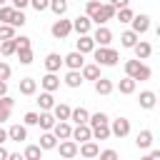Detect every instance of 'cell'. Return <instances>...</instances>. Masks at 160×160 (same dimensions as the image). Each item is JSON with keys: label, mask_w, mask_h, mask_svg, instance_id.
Wrapping results in <instances>:
<instances>
[{"label": "cell", "mask_w": 160, "mask_h": 160, "mask_svg": "<svg viewBox=\"0 0 160 160\" xmlns=\"http://www.w3.org/2000/svg\"><path fill=\"white\" fill-rule=\"evenodd\" d=\"M92 58H95V65L98 68H112V65H118L120 52L115 48H95L92 50Z\"/></svg>", "instance_id": "cell-1"}, {"label": "cell", "mask_w": 160, "mask_h": 160, "mask_svg": "<svg viewBox=\"0 0 160 160\" xmlns=\"http://www.w3.org/2000/svg\"><path fill=\"white\" fill-rule=\"evenodd\" d=\"M150 75H152V70L145 62H140V60H125V78H132L138 82V80H150Z\"/></svg>", "instance_id": "cell-2"}, {"label": "cell", "mask_w": 160, "mask_h": 160, "mask_svg": "<svg viewBox=\"0 0 160 160\" xmlns=\"http://www.w3.org/2000/svg\"><path fill=\"white\" fill-rule=\"evenodd\" d=\"M50 32H52V38L55 40H65L70 32H72V20H65V18H58L55 22H52V28H50Z\"/></svg>", "instance_id": "cell-3"}, {"label": "cell", "mask_w": 160, "mask_h": 160, "mask_svg": "<svg viewBox=\"0 0 160 160\" xmlns=\"http://www.w3.org/2000/svg\"><path fill=\"white\" fill-rule=\"evenodd\" d=\"M90 38H92L95 48H110V42H112V32H110V28H105V25H98Z\"/></svg>", "instance_id": "cell-4"}, {"label": "cell", "mask_w": 160, "mask_h": 160, "mask_svg": "<svg viewBox=\"0 0 160 160\" xmlns=\"http://www.w3.org/2000/svg\"><path fill=\"white\" fill-rule=\"evenodd\" d=\"M108 20H115V8H112L110 2H102L100 10L90 18V22H95V25H105Z\"/></svg>", "instance_id": "cell-5"}, {"label": "cell", "mask_w": 160, "mask_h": 160, "mask_svg": "<svg viewBox=\"0 0 160 160\" xmlns=\"http://www.w3.org/2000/svg\"><path fill=\"white\" fill-rule=\"evenodd\" d=\"M108 125H110V135H115V138H128L130 135V120L128 118H115Z\"/></svg>", "instance_id": "cell-6"}, {"label": "cell", "mask_w": 160, "mask_h": 160, "mask_svg": "<svg viewBox=\"0 0 160 160\" xmlns=\"http://www.w3.org/2000/svg\"><path fill=\"white\" fill-rule=\"evenodd\" d=\"M130 25H132L130 30H132V32H135V35L140 38L142 32H148V30H150V18H148L145 12H140V15H132V20H130Z\"/></svg>", "instance_id": "cell-7"}, {"label": "cell", "mask_w": 160, "mask_h": 160, "mask_svg": "<svg viewBox=\"0 0 160 160\" xmlns=\"http://www.w3.org/2000/svg\"><path fill=\"white\" fill-rule=\"evenodd\" d=\"M55 150L60 152V158H62V160H72V158L78 155V142H72V140H60Z\"/></svg>", "instance_id": "cell-8"}, {"label": "cell", "mask_w": 160, "mask_h": 160, "mask_svg": "<svg viewBox=\"0 0 160 160\" xmlns=\"http://www.w3.org/2000/svg\"><path fill=\"white\" fill-rule=\"evenodd\" d=\"M70 140H72V142H88V140H92L90 125H75L72 132H70Z\"/></svg>", "instance_id": "cell-9"}, {"label": "cell", "mask_w": 160, "mask_h": 160, "mask_svg": "<svg viewBox=\"0 0 160 160\" xmlns=\"http://www.w3.org/2000/svg\"><path fill=\"white\" fill-rule=\"evenodd\" d=\"M78 152H80L85 160H95L98 152H100V145H98L95 140H88V142H80V145H78Z\"/></svg>", "instance_id": "cell-10"}, {"label": "cell", "mask_w": 160, "mask_h": 160, "mask_svg": "<svg viewBox=\"0 0 160 160\" xmlns=\"http://www.w3.org/2000/svg\"><path fill=\"white\" fill-rule=\"evenodd\" d=\"M62 65H68V70H82V65H85V55H80V52H68L65 58H62Z\"/></svg>", "instance_id": "cell-11"}, {"label": "cell", "mask_w": 160, "mask_h": 160, "mask_svg": "<svg viewBox=\"0 0 160 160\" xmlns=\"http://www.w3.org/2000/svg\"><path fill=\"white\" fill-rule=\"evenodd\" d=\"M70 110H72V108H70L68 102H55L50 112H52V118H55L58 122H70Z\"/></svg>", "instance_id": "cell-12"}, {"label": "cell", "mask_w": 160, "mask_h": 160, "mask_svg": "<svg viewBox=\"0 0 160 160\" xmlns=\"http://www.w3.org/2000/svg\"><path fill=\"white\" fill-rule=\"evenodd\" d=\"M72 30H75L78 35H90V30H92L90 18H88V15H78V18L72 20Z\"/></svg>", "instance_id": "cell-13"}, {"label": "cell", "mask_w": 160, "mask_h": 160, "mask_svg": "<svg viewBox=\"0 0 160 160\" xmlns=\"http://www.w3.org/2000/svg\"><path fill=\"white\" fill-rule=\"evenodd\" d=\"M8 140H15V142L28 140V128H25V125H20V122L10 125V128H8Z\"/></svg>", "instance_id": "cell-14"}, {"label": "cell", "mask_w": 160, "mask_h": 160, "mask_svg": "<svg viewBox=\"0 0 160 160\" xmlns=\"http://www.w3.org/2000/svg\"><path fill=\"white\" fill-rule=\"evenodd\" d=\"M40 85H42V90H45V92H55V90L60 88V78H58L55 72H48V75H42V78H40Z\"/></svg>", "instance_id": "cell-15"}, {"label": "cell", "mask_w": 160, "mask_h": 160, "mask_svg": "<svg viewBox=\"0 0 160 160\" xmlns=\"http://www.w3.org/2000/svg\"><path fill=\"white\" fill-rule=\"evenodd\" d=\"M95 50V42H92V38L90 35H80L78 38V45H75V52H80V55H88V52H92Z\"/></svg>", "instance_id": "cell-16"}, {"label": "cell", "mask_w": 160, "mask_h": 160, "mask_svg": "<svg viewBox=\"0 0 160 160\" xmlns=\"http://www.w3.org/2000/svg\"><path fill=\"white\" fill-rule=\"evenodd\" d=\"M18 88H20V95H35L38 92V80L35 78H22L20 82H18Z\"/></svg>", "instance_id": "cell-17"}, {"label": "cell", "mask_w": 160, "mask_h": 160, "mask_svg": "<svg viewBox=\"0 0 160 160\" xmlns=\"http://www.w3.org/2000/svg\"><path fill=\"white\" fill-rule=\"evenodd\" d=\"M132 50H135V60H148V58L152 55V45L145 42V40H138V45H135Z\"/></svg>", "instance_id": "cell-18"}, {"label": "cell", "mask_w": 160, "mask_h": 160, "mask_svg": "<svg viewBox=\"0 0 160 160\" xmlns=\"http://www.w3.org/2000/svg\"><path fill=\"white\" fill-rule=\"evenodd\" d=\"M58 140H70V132H72V125L70 122H55V128L50 130Z\"/></svg>", "instance_id": "cell-19"}, {"label": "cell", "mask_w": 160, "mask_h": 160, "mask_svg": "<svg viewBox=\"0 0 160 160\" xmlns=\"http://www.w3.org/2000/svg\"><path fill=\"white\" fill-rule=\"evenodd\" d=\"M12 105H15V100H12L10 95H5V98H0V122H5V120H10V112H12Z\"/></svg>", "instance_id": "cell-20"}, {"label": "cell", "mask_w": 160, "mask_h": 160, "mask_svg": "<svg viewBox=\"0 0 160 160\" xmlns=\"http://www.w3.org/2000/svg\"><path fill=\"white\" fill-rule=\"evenodd\" d=\"M60 65H62V58H60L58 52H48V55H45V70H48V72H58Z\"/></svg>", "instance_id": "cell-21"}, {"label": "cell", "mask_w": 160, "mask_h": 160, "mask_svg": "<svg viewBox=\"0 0 160 160\" xmlns=\"http://www.w3.org/2000/svg\"><path fill=\"white\" fill-rule=\"evenodd\" d=\"M155 102H158V95H155L152 90H142V92H140V108H142V110H152Z\"/></svg>", "instance_id": "cell-22"}, {"label": "cell", "mask_w": 160, "mask_h": 160, "mask_svg": "<svg viewBox=\"0 0 160 160\" xmlns=\"http://www.w3.org/2000/svg\"><path fill=\"white\" fill-rule=\"evenodd\" d=\"M35 102L40 105V110H42V112H50V110H52V105H55V98H52V92H45V90H42V92L38 95V100H35Z\"/></svg>", "instance_id": "cell-23"}, {"label": "cell", "mask_w": 160, "mask_h": 160, "mask_svg": "<svg viewBox=\"0 0 160 160\" xmlns=\"http://www.w3.org/2000/svg\"><path fill=\"white\" fill-rule=\"evenodd\" d=\"M135 145H138L140 150L152 148V130H140V132H138V138H135Z\"/></svg>", "instance_id": "cell-24"}, {"label": "cell", "mask_w": 160, "mask_h": 160, "mask_svg": "<svg viewBox=\"0 0 160 160\" xmlns=\"http://www.w3.org/2000/svg\"><path fill=\"white\" fill-rule=\"evenodd\" d=\"M80 78H82V80H98V78H102V75H100V68H98L95 62H90V65H82Z\"/></svg>", "instance_id": "cell-25"}, {"label": "cell", "mask_w": 160, "mask_h": 160, "mask_svg": "<svg viewBox=\"0 0 160 160\" xmlns=\"http://www.w3.org/2000/svg\"><path fill=\"white\" fill-rule=\"evenodd\" d=\"M112 88H115V85H112L110 78H98V80H95V92H98V95H110Z\"/></svg>", "instance_id": "cell-26"}, {"label": "cell", "mask_w": 160, "mask_h": 160, "mask_svg": "<svg viewBox=\"0 0 160 160\" xmlns=\"http://www.w3.org/2000/svg\"><path fill=\"white\" fill-rule=\"evenodd\" d=\"M88 118H90V112H88L85 108H72V110H70V120H72L75 125H88Z\"/></svg>", "instance_id": "cell-27"}, {"label": "cell", "mask_w": 160, "mask_h": 160, "mask_svg": "<svg viewBox=\"0 0 160 160\" xmlns=\"http://www.w3.org/2000/svg\"><path fill=\"white\" fill-rule=\"evenodd\" d=\"M38 148H40V150H55V148H58V138H55L52 132H42Z\"/></svg>", "instance_id": "cell-28"}, {"label": "cell", "mask_w": 160, "mask_h": 160, "mask_svg": "<svg viewBox=\"0 0 160 160\" xmlns=\"http://www.w3.org/2000/svg\"><path fill=\"white\" fill-rule=\"evenodd\" d=\"M62 82H65L68 88H72V90H75V88H80V85H82L80 70H68V72H65V80H62Z\"/></svg>", "instance_id": "cell-29"}, {"label": "cell", "mask_w": 160, "mask_h": 160, "mask_svg": "<svg viewBox=\"0 0 160 160\" xmlns=\"http://www.w3.org/2000/svg\"><path fill=\"white\" fill-rule=\"evenodd\" d=\"M55 122H58V120L52 118V112H40V118H38V125H40L45 132H50V130L55 128Z\"/></svg>", "instance_id": "cell-30"}, {"label": "cell", "mask_w": 160, "mask_h": 160, "mask_svg": "<svg viewBox=\"0 0 160 160\" xmlns=\"http://www.w3.org/2000/svg\"><path fill=\"white\" fill-rule=\"evenodd\" d=\"M90 130H92V140H108V138H110V125H108V122L92 125Z\"/></svg>", "instance_id": "cell-31"}, {"label": "cell", "mask_w": 160, "mask_h": 160, "mask_svg": "<svg viewBox=\"0 0 160 160\" xmlns=\"http://www.w3.org/2000/svg\"><path fill=\"white\" fill-rule=\"evenodd\" d=\"M138 40H140V38H138L132 30H125V32L120 35V45H122V48H130V50L138 45Z\"/></svg>", "instance_id": "cell-32"}, {"label": "cell", "mask_w": 160, "mask_h": 160, "mask_svg": "<svg viewBox=\"0 0 160 160\" xmlns=\"http://www.w3.org/2000/svg\"><path fill=\"white\" fill-rule=\"evenodd\" d=\"M135 88H138V82H135L132 78H122V80L118 82V90H120L122 95H132V92H135Z\"/></svg>", "instance_id": "cell-33"}, {"label": "cell", "mask_w": 160, "mask_h": 160, "mask_svg": "<svg viewBox=\"0 0 160 160\" xmlns=\"http://www.w3.org/2000/svg\"><path fill=\"white\" fill-rule=\"evenodd\" d=\"M15 52H18L15 38H12V40H2V42H0V55H2V58H10V55H15Z\"/></svg>", "instance_id": "cell-34"}, {"label": "cell", "mask_w": 160, "mask_h": 160, "mask_svg": "<svg viewBox=\"0 0 160 160\" xmlns=\"http://www.w3.org/2000/svg\"><path fill=\"white\" fill-rule=\"evenodd\" d=\"M48 8H50L58 18H65V12H68V2H65V0H50Z\"/></svg>", "instance_id": "cell-35"}, {"label": "cell", "mask_w": 160, "mask_h": 160, "mask_svg": "<svg viewBox=\"0 0 160 160\" xmlns=\"http://www.w3.org/2000/svg\"><path fill=\"white\" fill-rule=\"evenodd\" d=\"M40 158H42V150L38 145H28L22 152V160H40Z\"/></svg>", "instance_id": "cell-36"}, {"label": "cell", "mask_w": 160, "mask_h": 160, "mask_svg": "<svg viewBox=\"0 0 160 160\" xmlns=\"http://www.w3.org/2000/svg\"><path fill=\"white\" fill-rule=\"evenodd\" d=\"M12 12H15V8H12V5H2V8H0V25H10Z\"/></svg>", "instance_id": "cell-37"}, {"label": "cell", "mask_w": 160, "mask_h": 160, "mask_svg": "<svg viewBox=\"0 0 160 160\" xmlns=\"http://www.w3.org/2000/svg\"><path fill=\"white\" fill-rule=\"evenodd\" d=\"M15 55H18V60H20V65H30V62H32V48H25V50H18Z\"/></svg>", "instance_id": "cell-38"}, {"label": "cell", "mask_w": 160, "mask_h": 160, "mask_svg": "<svg viewBox=\"0 0 160 160\" xmlns=\"http://www.w3.org/2000/svg\"><path fill=\"white\" fill-rule=\"evenodd\" d=\"M132 15H135V12H132L130 8H122V10H115V20H120V22H130V20H132Z\"/></svg>", "instance_id": "cell-39"}, {"label": "cell", "mask_w": 160, "mask_h": 160, "mask_svg": "<svg viewBox=\"0 0 160 160\" xmlns=\"http://www.w3.org/2000/svg\"><path fill=\"white\" fill-rule=\"evenodd\" d=\"M25 22H28L25 12H22V10H15V12H12V20H10V25H12V28H22Z\"/></svg>", "instance_id": "cell-40"}, {"label": "cell", "mask_w": 160, "mask_h": 160, "mask_svg": "<svg viewBox=\"0 0 160 160\" xmlns=\"http://www.w3.org/2000/svg\"><path fill=\"white\" fill-rule=\"evenodd\" d=\"M102 122H110L105 112H92V115L88 118V125H90V128H92V125H102Z\"/></svg>", "instance_id": "cell-41"}, {"label": "cell", "mask_w": 160, "mask_h": 160, "mask_svg": "<svg viewBox=\"0 0 160 160\" xmlns=\"http://www.w3.org/2000/svg\"><path fill=\"white\" fill-rule=\"evenodd\" d=\"M100 5H102L100 0H88V2H85V15H88V18H92V15L100 10Z\"/></svg>", "instance_id": "cell-42"}, {"label": "cell", "mask_w": 160, "mask_h": 160, "mask_svg": "<svg viewBox=\"0 0 160 160\" xmlns=\"http://www.w3.org/2000/svg\"><path fill=\"white\" fill-rule=\"evenodd\" d=\"M15 38V28L12 25H0V42L2 40H12Z\"/></svg>", "instance_id": "cell-43"}, {"label": "cell", "mask_w": 160, "mask_h": 160, "mask_svg": "<svg viewBox=\"0 0 160 160\" xmlns=\"http://www.w3.org/2000/svg\"><path fill=\"white\" fill-rule=\"evenodd\" d=\"M95 160H120V155H118V152H115L112 148H108V150H100Z\"/></svg>", "instance_id": "cell-44"}, {"label": "cell", "mask_w": 160, "mask_h": 160, "mask_svg": "<svg viewBox=\"0 0 160 160\" xmlns=\"http://www.w3.org/2000/svg\"><path fill=\"white\" fill-rule=\"evenodd\" d=\"M38 118H40V112H25V118H22V125L25 128H30V125H38Z\"/></svg>", "instance_id": "cell-45"}, {"label": "cell", "mask_w": 160, "mask_h": 160, "mask_svg": "<svg viewBox=\"0 0 160 160\" xmlns=\"http://www.w3.org/2000/svg\"><path fill=\"white\" fill-rule=\"evenodd\" d=\"M15 45H18V50H25V48H32V42H30V38L28 35H15Z\"/></svg>", "instance_id": "cell-46"}, {"label": "cell", "mask_w": 160, "mask_h": 160, "mask_svg": "<svg viewBox=\"0 0 160 160\" xmlns=\"http://www.w3.org/2000/svg\"><path fill=\"white\" fill-rule=\"evenodd\" d=\"M10 75H12V68H10L8 62H2V60H0V80H2V82H8V78H10Z\"/></svg>", "instance_id": "cell-47"}, {"label": "cell", "mask_w": 160, "mask_h": 160, "mask_svg": "<svg viewBox=\"0 0 160 160\" xmlns=\"http://www.w3.org/2000/svg\"><path fill=\"white\" fill-rule=\"evenodd\" d=\"M48 2L50 0H30V5L38 10V12H42V10H48Z\"/></svg>", "instance_id": "cell-48"}, {"label": "cell", "mask_w": 160, "mask_h": 160, "mask_svg": "<svg viewBox=\"0 0 160 160\" xmlns=\"http://www.w3.org/2000/svg\"><path fill=\"white\" fill-rule=\"evenodd\" d=\"M110 5L115 10H122V8H130V0H110Z\"/></svg>", "instance_id": "cell-49"}, {"label": "cell", "mask_w": 160, "mask_h": 160, "mask_svg": "<svg viewBox=\"0 0 160 160\" xmlns=\"http://www.w3.org/2000/svg\"><path fill=\"white\" fill-rule=\"evenodd\" d=\"M140 160H160V150H150L145 158H140Z\"/></svg>", "instance_id": "cell-50"}, {"label": "cell", "mask_w": 160, "mask_h": 160, "mask_svg": "<svg viewBox=\"0 0 160 160\" xmlns=\"http://www.w3.org/2000/svg\"><path fill=\"white\" fill-rule=\"evenodd\" d=\"M30 5V0H12V8L15 10H22V8H28Z\"/></svg>", "instance_id": "cell-51"}, {"label": "cell", "mask_w": 160, "mask_h": 160, "mask_svg": "<svg viewBox=\"0 0 160 160\" xmlns=\"http://www.w3.org/2000/svg\"><path fill=\"white\" fill-rule=\"evenodd\" d=\"M5 95H8V82L0 80V98H5Z\"/></svg>", "instance_id": "cell-52"}, {"label": "cell", "mask_w": 160, "mask_h": 160, "mask_svg": "<svg viewBox=\"0 0 160 160\" xmlns=\"http://www.w3.org/2000/svg\"><path fill=\"white\" fill-rule=\"evenodd\" d=\"M2 142H8V130L0 128V145H2Z\"/></svg>", "instance_id": "cell-53"}, {"label": "cell", "mask_w": 160, "mask_h": 160, "mask_svg": "<svg viewBox=\"0 0 160 160\" xmlns=\"http://www.w3.org/2000/svg\"><path fill=\"white\" fill-rule=\"evenodd\" d=\"M8 160H22V155H20V152H10V155H8Z\"/></svg>", "instance_id": "cell-54"}, {"label": "cell", "mask_w": 160, "mask_h": 160, "mask_svg": "<svg viewBox=\"0 0 160 160\" xmlns=\"http://www.w3.org/2000/svg\"><path fill=\"white\" fill-rule=\"evenodd\" d=\"M8 155H10V152H8V150L0 145V160H8Z\"/></svg>", "instance_id": "cell-55"}, {"label": "cell", "mask_w": 160, "mask_h": 160, "mask_svg": "<svg viewBox=\"0 0 160 160\" xmlns=\"http://www.w3.org/2000/svg\"><path fill=\"white\" fill-rule=\"evenodd\" d=\"M5 2H8V0H0V8H2V5H5Z\"/></svg>", "instance_id": "cell-56"}, {"label": "cell", "mask_w": 160, "mask_h": 160, "mask_svg": "<svg viewBox=\"0 0 160 160\" xmlns=\"http://www.w3.org/2000/svg\"><path fill=\"white\" fill-rule=\"evenodd\" d=\"M65 2H70V0H65Z\"/></svg>", "instance_id": "cell-57"}]
</instances>
